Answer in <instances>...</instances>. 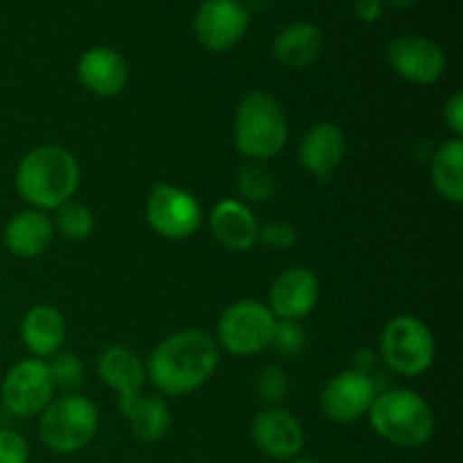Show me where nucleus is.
<instances>
[{"label":"nucleus","instance_id":"nucleus-15","mask_svg":"<svg viewBox=\"0 0 463 463\" xmlns=\"http://www.w3.org/2000/svg\"><path fill=\"white\" fill-rule=\"evenodd\" d=\"M98 378L118 396L120 414H125L140 398V389L147 383L145 362L122 344L107 346L98 357Z\"/></svg>","mask_w":463,"mask_h":463},{"label":"nucleus","instance_id":"nucleus-14","mask_svg":"<svg viewBox=\"0 0 463 463\" xmlns=\"http://www.w3.org/2000/svg\"><path fill=\"white\" fill-rule=\"evenodd\" d=\"M319 303V279L307 267H289L276 276L267 307L279 321H303Z\"/></svg>","mask_w":463,"mask_h":463},{"label":"nucleus","instance_id":"nucleus-12","mask_svg":"<svg viewBox=\"0 0 463 463\" xmlns=\"http://www.w3.org/2000/svg\"><path fill=\"white\" fill-rule=\"evenodd\" d=\"M249 30L247 5L240 0H203L194 14V34L211 52H226Z\"/></svg>","mask_w":463,"mask_h":463},{"label":"nucleus","instance_id":"nucleus-10","mask_svg":"<svg viewBox=\"0 0 463 463\" xmlns=\"http://www.w3.org/2000/svg\"><path fill=\"white\" fill-rule=\"evenodd\" d=\"M375 396H378V387L371 375L346 369L326 383L319 396V407L328 420L348 425L369 414Z\"/></svg>","mask_w":463,"mask_h":463},{"label":"nucleus","instance_id":"nucleus-8","mask_svg":"<svg viewBox=\"0 0 463 463\" xmlns=\"http://www.w3.org/2000/svg\"><path fill=\"white\" fill-rule=\"evenodd\" d=\"M149 229L165 240H188L202 229L203 208L190 190L172 184H156L145 203Z\"/></svg>","mask_w":463,"mask_h":463},{"label":"nucleus","instance_id":"nucleus-9","mask_svg":"<svg viewBox=\"0 0 463 463\" xmlns=\"http://www.w3.org/2000/svg\"><path fill=\"white\" fill-rule=\"evenodd\" d=\"M57 387L50 373L48 360L25 357L9 366L0 383V401L5 410L18 419L39 416L52 402Z\"/></svg>","mask_w":463,"mask_h":463},{"label":"nucleus","instance_id":"nucleus-13","mask_svg":"<svg viewBox=\"0 0 463 463\" xmlns=\"http://www.w3.org/2000/svg\"><path fill=\"white\" fill-rule=\"evenodd\" d=\"M251 439L258 450L274 461H289L301 455L306 430L285 407H265L251 423Z\"/></svg>","mask_w":463,"mask_h":463},{"label":"nucleus","instance_id":"nucleus-23","mask_svg":"<svg viewBox=\"0 0 463 463\" xmlns=\"http://www.w3.org/2000/svg\"><path fill=\"white\" fill-rule=\"evenodd\" d=\"M122 416L129 423L134 437L143 443H156L170 432V405H167L165 398L156 396V393L154 396H140Z\"/></svg>","mask_w":463,"mask_h":463},{"label":"nucleus","instance_id":"nucleus-18","mask_svg":"<svg viewBox=\"0 0 463 463\" xmlns=\"http://www.w3.org/2000/svg\"><path fill=\"white\" fill-rule=\"evenodd\" d=\"M258 224L251 208L240 199H222L211 211V233L224 249L249 251L258 244Z\"/></svg>","mask_w":463,"mask_h":463},{"label":"nucleus","instance_id":"nucleus-24","mask_svg":"<svg viewBox=\"0 0 463 463\" xmlns=\"http://www.w3.org/2000/svg\"><path fill=\"white\" fill-rule=\"evenodd\" d=\"M235 185H238V193L244 203L267 202L276 193V176L265 163L244 161L235 176Z\"/></svg>","mask_w":463,"mask_h":463},{"label":"nucleus","instance_id":"nucleus-21","mask_svg":"<svg viewBox=\"0 0 463 463\" xmlns=\"http://www.w3.org/2000/svg\"><path fill=\"white\" fill-rule=\"evenodd\" d=\"M274 57L285 68L303 71L324 52V34L315 23L297 21L285 25L274 39Z\"/></svg>","mask_w":463,"mask_h":463},{"label":"nucleus","instance_id":"nucleus-26","mask_svg":"<svg viewBox=\"0 0 463 463\" xmlns=\"http://www.w3.org/2000/svg\"><path fill=\"white\" fill-rule=\"evenodd\" d=\"M50 373H52L54 387L63 393H77V389L86 383V369L80 355L68 351H59L48 360Z\"/></svg>","mask_w":463,"mask_h":463},{"label":"nucleus","instance_id":"nucleus-33","mask_svg":"<svg viewBox=\"0 0 463 463\" xmlns=\"http://www.w3.org/2000/svg\"><path fill=\"white\" fill-rule=\"evenodd\" d=\"M355 366L353 369L355 371H362V373L371 375V371L375 369V362H378V355H375L373 348H360V351L355 353Z\"/></svg>","mask_w":463,"mask_h":463},{"label":"nucleus","instance_id":"nucleus-16","mask_svg":"<svg viewBox=\"0 0 463 463\" xmlns=\"http://www.w3.org/2000/svg\"><path fill=\"white\" fill-rule=\"evenodd\" d=\"M344 154H346V136L342 127L328 120L312 125L298 145V163L319 184L330 181V176L342 165Z\"/></svg>","mask_w":463,"mask_h":463},{"label":"nucleus","instance_id":"nucleus-34","mask_svg":"<svg viewBox=\"0 0 463 463\" xmlns=\"http://www.w3.org/2000/svg\"><path fill=\"white\" fill-rule=\"evenodd\" d=\"M389 5H392V7H398V9H407V7H411V5H416L419 3V0H387Z\"/></svg>","mask_w":463,"mask_h":463},{"label":"nucleus","instance_id":"nucleus-25","mask_svg":"<svg viewBox=\"0 0 463 463\" xmlns=\"http://www.w3.org/2000/svg\"><path fill=\"white\" fill-rule=\"evenodd\" d=\"M54 233L63 235L71 242H84L95 231V215L86 203L68 202L57 208V217L52 220Z\"/></svg>","mask_w":463,"mask_h":463},{"label":"nucleus","instance_id":"nucleus-27","mask_svg":"<svg viewBox=\"0 0 463 463\" xmlns=\"http://www.w3.org/2000/svg\"><path fill=\"white\" fill-rule=\"evenodd\" d=\"M289 393V375L283 366L269 364L256 378V396L265 407H280Z\"/></svg>","mask_w":463,"mask_h":463},{"label":"nucleus","instance_id":"nucleus-35","mask_svg":"<svg viewBox=\"0 0 463 463\" xmlns=\"http://www.w3.org/2000/svg\"><path fill=\"white\" fill-rule=\"evenodd\" d=\"M288 463H319V461L310 459V457H294V459H289Z\"/></svg>","mask_w":463,"mask_h":463},{"label":"nucleus","instance_id":"nucleus-2","mask_svg":"<svg viewBox=\"0 0 463 463\" xmlns=\"http://www.w3.org/2000/svg\"><path fill=\"white\" fill-rule=\"evenodd\" d=\"M81 181L80 161L61 145H39L21 158L14 185L23 202L36 211H57L72 202Z\"/></svg>","mask_w":463,"mask_h":463},{"label":"nucleus","instance_id":"nucleus-20","mask_svg":"<svg viewBox=\"0 0 463 463\" xmlns=\"http://www.w3.org/2000/svg\"><path fill=\"white\" fill-rule=\"evenodd\" d=\"M66 317L48 303L30 307L21 321L23 346L32 353V357H39V360H50L57 355L66 342Z\"/></svg>","mask_w":463,"mask_h":463},{"label":"nucleus","instance_id":"nucleus-32","mask_svg":"<svg viewBox=\"0 0 463 463\" xmlns=\"http://www.w3.org/2000/svg\"><path fill=\"white\" fill-rule=\"evenodd\" d=\"M383 12H384L383 0H355V14L360 21L364 23L380 21Z\"/></svg>","mask_w":463,"mask_h":463},{"label":"nucleus","instance_id":"nucleus-17","mask_svg":"<svg viewBox=\"0 0 463 463\" xmlns=\"http://www.w3.org/2000/svg\"><path fill=\"white\" fill-rule=\"evenodd\" d=\"M77 80L89 93L98 98H116L125 90L129 68L118 50L98 45L86 50L77 61Z\"/></svg>","mask_w":463,"mask_h":463},{"label":"nucleus","instance_id":"nucleus-3","mask_svg":"<svg viewBox=\"0 0 463 463\" xmlns=\"http://www.w3.org/2000/svg\"><path fill=\"white\" fill-rule=\"evenodd\" d=\"M366 416L380 439L402 450L428 446L437 430L432 407L414 389L398 387L378 392Z\"/></svg>","mask_w":463,"mask_h":463},{"label":"nucleus","instance_id":"nucleus-30","mask_svg":"<svg viewBox=\"0 0 463 463\" xmlns=\"http://www.w3.org/2000/svg\"><path fill=\"white\" fill-rule=\"evenodd\" d=\"M30 461V446L25 437L14 430H0V463H27Z\"/></svg>","mask_w":463,"mask_h":463},{"label":"nucleus","instance_id":"nucleus-5","mask_svg":"<svg viewBox=\"0 0 463 463\" xmlns=\"http://www.w3.org/2000/svg\"><path fill=\"white\" fill-rule=\"evenodd\" d=\"M99 411L90 398L77 393L54 396L39 414V439L54 455H75L95 439Z\"/></svg>","mask_w":463,"mask_h":463},{"label":"nucleus","instance_id":"nucleus-29","mask_svg":"<svg viewBox=\"0 0 463 463\" xmlns=\"http://www.w3.org/2000/svg\"><path fill=\"white\" fill-rule=\"evenodd\" d=\"M298 233L292 224L288 222H269V224L258 229V242L265 247L274 249V251H285L297 244Z\"/></svg>","mask_w":463,"mask_h":463},{"label":"nucleus","instance_id":"nucleus-1","mask_svg":"<svg viewBox=\"0 0 463 463\" xmlns=\"http://www.w3.org/2000/svg\"><path fill=\"white\" fill-rule=\"evenodd\" d=\"M220 366V346L206 330H179L149 353L145 369L158 396L181 398L202 389Z\"/></svg>","mask_w":463,"mask_h":463},{"label":"nucleus","instance_id":"nucleus-31","mask_svg":"<svg viewBox=\"0 0 463 463\" xmlns=\"http://www.w3.org/2000/svg\"><path fill=\"white\" fill-rule=\"evenodd\" d=\"M443 122H446L448 129L452 131L455 138H461L463 136V93L457 90L443 104Z\"/></svg>","mask_w":463,"mask_h":463},{"label":"nucleus","instance_id":"nucleus-22","mask_svg":"<svg viewBox=\"0 0 463 463\" xmlns=\"http://www.w3.org/2000/svg\"><path fill=\"white\" fill-rule=\"evenodd\" d=\"M432 185L439 197L459 206L463 202V138H448L430 161Z\"/></svg>","mask_w":463,"mask_h":463},{"label":"nucleus","instance_id":"nucleus-7","mask_svg":"<svg viewBox=\"0 0 463 463\" xmlns=\"http://www.w3.org/2000/svg\"><path fill=\"white\" fill-rule=\"evenodd\" d=\"M276 319L269 307L256 298H240L222 312L215 328L217 346L235 357L260 355L271 348Z\"/></svg>","mask_w":463,"mask_h":463},{"label":"nucleus","instance_id":"nucleus-28","mask_svg":"<svg viewBox=\"0 0 463 463\" xmlns=\"http://www.w3.org/2000/svg\"><path fill=\"white\" fill-rule=\"evenodd\" d=\"M306 342L307 335L301 321H279L274 339H271V348L283 357H297L306 348Z\"/></svg>","mask_w":463,"mask_h":463},{"label":"nucleus","instance_id":"nucleus-4","mask_svg":"<svg viewBox=\"0 0 463 463\" xmlns=\"http://www.w3.org/2000/svg\"><path fill=\"white\" fill-rule=\"evenodd\" d=\"M289 140V122L279 99L265 90L244 95L235 111L233 143L247 161L265 163L279 156Z\"/></svg>","mask_w":463,"mask_h":463},{"label":"nucleus","instance_id":"nucleus-19","mask_svg":"<svg viewBox=\"0 0 463 463\" xmlns=\"http://www.w3.org/2000/svg\"><path fill=\"white\" fill-rule=\"evenodd\" d=\"M54 240V224L43 211L25 208L9 217L3 229V242L12 256L32 260L43 256Z\"/></svg>","mask_w":463,"mask_h":463},{"label":"nucleus","instance_id":"nucleus-11","mask_svg":"<svg viewBox=\"0 0 463 463\" xmlns=\"http://www.w3.org/2000/svg\"><path fill=\"white\" fill-rule=\"evenodd\" d=\"M387 63L402 80L432 86L446 72V52L441 45L420 34H401L387 45Z\"/></svg>","mask_w":463,"mask_h":463},{"label":"nucleus","instance_id":"nucleus-6","mask_svg":"<svg viewBox=\"0 0 463 463\" xmlns=\"http://www.w3.org/2000/svg\"><path fill=\"white\" fill-rule=\"evenodd\" d=\"M437 357V339L423 319L411 315L393 317L380 335V360L396 375H423Z\"/></svg>","mask_w":463,"mask_h":463}]
</instances>
